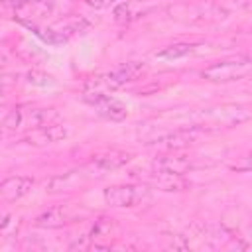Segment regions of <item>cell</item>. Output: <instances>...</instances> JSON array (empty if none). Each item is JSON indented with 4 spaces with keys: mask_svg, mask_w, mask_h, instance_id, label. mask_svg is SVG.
I'll list each match as a JSON object with an SVG mask.
<instances>
[{
    "mask_svg": "<svg viewBox=\"0 0 252 252\" xmlns=\"http://www.w3.org/2000/svg\"><path fill=\"white\" fill-rule=\"evenodd\" d=\"M134 6H136V2H132V0H120V2H116L114 4V10H112L114 20L120 22V24H126V22L138 18L140 12H136Z\"/></svg>",
    "mask_w": 252,
    "mask_h": 252,
    "instance_id": "cell-15",
    "label": "cell"
},
{
    "mask_svg": "<svg viewBox=\"0 0 252 252\" xmlns=\"http://www.w3.org/2000/svg\"><path fill=\"white\" fill-rule=\"evenodd\" d=\"M148 197V189L142 185H112L104 189V201L110 207H136Z\"/></svg>",
    "mask_w": 252,
    "mask_h": 252,
    "instance_id": "cell-3",
    "label": "cell"
},
{
    "mask_svg": "<svg viewBox=\"0 0 252 252\" xmlns=\"http://www.w3.org/2000/svg\"><path fill=\"white\" fill-rule=\"evenodd\" d=\"M230 169H236V171H252V154L240 158L238 163H232Z\"/></svg>",
    "mask_w": 252,
    "mask_h": 252,
    "instance_id": "cell-18",
    "label": "cell"
},
{
    "mask_svg": "<svg viewBox=\"0 0 252 252\" xmlns=\"http://www.w3.org/2000/svg\"><path fill=\"white\" fill-rule=\"evenodd\" d=\"M191 51H193V45L191 43H173V45H167L161 51H158L156 57L158 59H165V61H175V59L187 57Z\"/></svg>",
    "mask_w": 252,
    "mask_h": 252,
    "instance_id": "cell-14",
    "label": "cell"
},
{
    "mask_svg": "<svg viewBox=\"0 0 252 252\" xmlns=\"http://www.w3.org/2000/svg\"><path fill=\"white\" fill-rule=\"evenodd\" d=\"M33 187V179L26 175H14L6 177L0 185V197L4 203H14L22 197H26Z\"/></svg>",
    "mask_w": 252,
    "mask_h": 252,
    "instance_id": "cell-8",
    "label": "cell"
},
{
    "mask_svg": "<svg viewBox=\"0 0 252 252\" xmlns=\"http://www.w3.org/2000/svg\"><path fill=\"white\" fill-rule=\"evenodd\" d=\"M28 83L30 85H37V87H47V85H53V77L45 75L41 71H30L28 73Z\"/></svg>",
    "mask_w": 252,
    "mask_h": 252,
    "instance_id": "cell-17",
    "label": "cell"
},
{
    "mask_svg": "<svg viewBox=\"0 0 252 252\" xmlns=\"http://www.w3.org/2000/svg\"><path fill=\"white\" fill-rule=\"evenodd\" d=\"M150 183L158 189H163V191H183L187 187V181L183 179V175L169 173V171H159V169L150 173Z\"/></svg>",
    "mask_w": 252,
    "mask_h": 252,
    "instance_id": "cell-10",
    "label": "cell"
},
{
    "mask_svg": "<svg viewBox=\"0 0 252 252\" xmlns=\"http://www.w3.org/2000/svg\"><path fill=\"white\" fill-rule=\"evenodd\" d=\"M57 118V112L51 108H35V106H14L4 118L6 132H24L33 130L43 124H49Z\"/></svg>",
    "mask_w": 252,
    "mask_h": 252,
    "instance_id": "cell-1",
    "label": "cell"
},
{
    "mask_svg": "<svg viewBox=\"0 0 252 252\" xmlns=\"http://www.w3.org/2000/svg\"><path fill=\"white\" fill-rule=\"evenodd\" d=\"M85 100L91 102V104L96 108V112H98L100 116L108 118V120L120 122V120H124V118L128 116V108H126L120 100H116V98H112V96H108V94H102V93H98V91L87 93V94H85Z\"/></svg>",
    "mask_w": 252,
    "mask_h": 252,
    "instance_id": "cell-6",
    "label": "cell"
},
{
    "mask_svg": "<svg viewBox=\"0 0 252 252\" xmlns=\"http://www.w3.org/2000/svg\"><path fill=\"white\" fill-rule=\"evenodd\" d=\"M71 134V126L69 124H61V122H49L43 124L39 128L30 130L22 142L30 144V146H47V144H55V142H63L65 138H69Z\"/></svg>",
    "mask_w": 252,
    "mask_h": 252,
    "instance_id": "cell-4",
    "label": "cell"
},
{
    "mask_svg": "<svg viewBox=\"0 0 252 252\" xmlns=\"http://www.w3.org/2000/svg\"><path fill=\"white\" fill-rule=\"evenodd\" d=\"M144 71V63L140 61H128V63H122L118 67H114L112 71H108L106 75L100 77V81L110 87V89H116V87H122L126 83H132L140 77V73Z\"/></svg>",
    "mask_w": 252,
    "mask_h": 252,
    "instance_id": "cell-7",
    "label": "cell"
},
{
    "mask_svg": "<svg viewBox=\"0 0 252 252\" xmlns=\"http://www.w3.org/2000/svg\"><path fill=\"white\" fill-rule=\"evenodd\" d=\"M112 228H114L112 219H98V220H94V226L91 228L89 238H91L93 242L98 240V238H106V236H110Z\"/></svg>",
    "mask_w": 252,
    "mask_h": 252,
    "instance_id": "cell-16",
    "label": "cell"
},
{
    "mask_svg": "<svg viewBox=\"0 0 252 252\" xmlns=\"http://www.w3.org/2000/svg\"><path fill=\"white\" fill-rule=\"evenodd\" d=\"M132 159V154L128 152H120V150H112V152H106L102 156H96L91 163H89V169L102 175V173H108L112 169H118L122 165H126L128 161Z\"/></svg>",
    "mask_w": 252,
    "mask_h": 252,
    "instance_id": "cell-9",
    "label": "cell"
},
{
    "mask_svg": "<svg viewBox=\"0 0 252 252\" xmlns=\"http://www.w3.org/2000/svg\"><path fill=\"white\" fill-rule=\"evenodd\" d=\"M154 167L159 169V171H169V173L185 175L193 167V163L185 156H163V158H159V159L154 161Z\"/></svg>",
    "mask_w": 252,
    "mask_h": 252,
    "instance_id": "cell-11",
    "label": "cell"
},
{
    "mask_svg": "<svg viewBox=\"0 0 252 252\" xmlns=\"http://www.w3.org/2000/svg\"><path fill=\"white\" fill-rule=\"evenodd\" d=\"M79 219V211L71 205H55V207H49L47 211L39 213L33 220L35 226L39 228H59V226H65V224H71Z\"/></svg>",
    "mask_w": 252,
    "mask_h": 252,
    "instance_id": "cell-5",
    "label": "cell"
},
{
    "mask_svg": "<svg viewBox=\"0 0 252 252\" xmlns=\"http://www.w3.org/2000/svg\"><path fill=\"white\" fill-rule=\"evenodd\" d=\"M83 181H85V179H83L81 171H67V173H63V175L53 177V179L47 183V191L55 193V191H63V189H75V187H79Z\"/></svg>",
    "mask_w": 252,
    "mask_h": 252,
    "instance_id": "cell-12",
    "label": "cell"
},
{
    "mask_svg": "<svg viewBox=\"0 0 252 252\" xmlns=\"http://www.w3.org/2000/svg\"><path fill=\"white\" fill-rule=\"evenodd\" d=\"M250 67V61L246 57H234V59H226V61H217L209 67H205L201 71L203 79L211 81V83H226V81H234L238 77H242Z\"/></svg>",
    "mask_w": 252,
    "mask_h": 252,
    "instance_id": "cell-2",
    "label": "cell"
},
{
    "mask_svg": "<svg viewBox=\"0 0 252 252\" xmlns=\"http://www.w3.org/2000/svg\"><path fill=\"white\" fill-rule=\"evenodd\" d=\"M89 26H91V22L85 20V18H67V20L59 22L57 26H53V30H55L59 35H63L65 39H69V37L75 35V33H83Z\"/></svg>",
    "mask_w": 252,
    "mask_h": 252,
    "instance_id": "cell-13",
    "label": "cell"
},
{
    "mask_svg": "<svg viewBox=\"0 0 252 252\" xmlns=\"http://www.w3.org/2000/svg\"><path fill=\"white\" fill-rule=\"evenodd\" d=\"M83 2L91 8H94V10H102V8H108L110 4H116L120 0H83Z\"/></svg>",
    "mask_w": 252,
    "mask_h": 252,
    "instance_id": "cell-19",
    "label": "cell"
}]
</instances>
